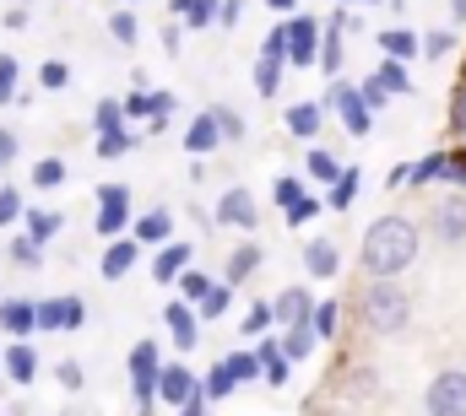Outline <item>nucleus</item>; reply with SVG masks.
Instances as JSON below:
<instances>
[{
	"label": "nucleus",
	"mask_w": 466,
	"mask_h": 416,
	"mask_svg": "<svg viewBox=\"0 0 466 416\" xmlns=\"http://www.w3.org/2000/svg\"><path fill=\"white\" fill-rule=\"evenodd\" d=\"M358 260H363V276H369V282H396V276L418 260V222H407V216H380V222H369Z\"/></svg>",
	"instance_id": "1"
},
{
	"label": "nucleus",
	"mask_w": 466,
	"mask_h": 416,
	"mask_svg": "<svg viewBox=\"0 0 466 416\" xmlns=\"http://www.w3.org/2000/svg\"><path fill=\"white\" fill-rule=\"evenodd\" d=\"M358 313H363V324L374 330V335H401L407 324H412V298L396 287V282H369L363 292H358Z\"/></svg>",
	"instance_id": "2"
},
{
	"label": "nucleus",
	"mask_w": 466,
	"mask_h": 416,
	"mask_svg": "<svg viewBox=\"0 0 466 416\" xmlns=\"http://www.w3.org/2000/svg\"><path fill=\"white\" fill-rule=\"evenodd\" d=\"M125 368H130V395H136V406H141V411H152V401H157V373H163L157 341H136Z\"/></svg>",
	"instance_id": "3"
},
{
	"label": "nucleus",
	"mask_w": 466,
	"mask_h": 416,
	"mask_svg": "<svg viewBox=\"0 0 466 416\" xmlns=\"http://www.w3.org/2000/svg\"><path fill=\"white\" fill-rule=\"evenodd\" d=\"M282 49H288V65L299 71V65H315L320 60V22L309 16V11H293L288 22H282Z\"/></svg>",
	"instance_id": "4"
},
{
	"label": "nucleus",
	"mask_w": 466,
	"mask_h": 416,
	"mask_svg": "<svg viewBox=\"0 0 466 416\" xmlns=\"http://www.w3.org/2000/svg\"><path fill=\"white\" fill-rule=\"evenodd\" d=\"M423 411L429 416H466V368H445V373L429 379Z\"/></svg>",
	"instance_id": "5"
},
{
	"label": "nucleus",
	"mask_w": 466,
	"mask_h": 416,
	"mask_svg": "<svg viewBox=\"0 0 466 416\" xmlns=\"http://www.w3.org/2000/svg\"><path fill=\"white\" fill-rule=\"evenodd\" d=\"M282 71H288V49H282V27H271L266 44H260V54H255V93L277 98L282 93Z\"/></svg>",
	"instance_id": "6"
},
{
	"label": "nucleus",
	"mask_w": 466,
	"mask_h": 416,
	"mask_svg": "<svg viewBox=\"0 0 466 416\" xmlns=\"http://www.w3.org/2000/svg\"><path fill=\"white\" fill-rule=\"evenodd\" d=\"M93 227L104 238H119L130 227V184H98V216H93Z\"/></svg>",
	"instance_id": "7"
},
{
	"label": "nucleus",
	"mask_w": 466,
	"mask_h": 416,
	"mask_svg": "<svg viewBox=\"0 0 466 416\" xmlns=\"http://www.w3.org/2000/svg\"><path fill=\"white\" fill-rule=\"evenodd\" d=\"M212 222H223V227H238V233H255V227H260L255 190H244V184L223 190V201H218V216H212Z\"/></svg>",
	"instance_id": "8"
},
{
	"label": "nucleus",
	"mask_w": 466,
	"mask_h": 416,
	"mask_svg": "<svg viewBox=\"0 0 466 416\" xmlns=\"http://www.w3.org/2000/svg\"><path fill=\"white\" fill-rule=\"evenodd\" d=\"M196 395H201V379H196L185 362H163V373H157V401L179 411V406H190Z\"/></svg>",
	"instance_id": "9"
},
{
	"label": "nucleus",
	"mask_w": 466,
	"mask_h": 416,
	"mask_svg": "<svg viewBox=\"0 0 466 416\" xmlns=\"http://www.w3.org/2000/svg\"><path fill=\"white\" fill-rule=\"evenodd\" d=\"M429 227H434V238H440L445 249H461V243H466V201H461V195L440 201V206L429 211Z\"/></svg>",
	"instance_id": "10"
},
{
	"label": "nucleus",
	"mask_w": 466,
	"mask_h": 416,
	"mask_svg": "<svg viewBox=\"0 0 466 416\" xmlns=\"http://www.w3.org/2000/svg\"><path fill=\"white\" fill-rule=\"evenodd\" d=\"M190 243H179V238H168V243H157V254H152V276L163 282V287H174L185 271H190Z\"/></svg>",
	"instance_id": "11"
},
{
	"label": "nucleus",
	"mask_w": 466,
	"mask_h": 416,
	"mask_svg": "<svg viewBox=\"0 0 466 416\" xmlns=\"http://www.w3.org/2000/svg\"><path fill=\"white\" fill-rule=\"evenodd\" d=\"M331 104L342 108V124H348V135H369V130H374V114H369V104L358 98V87L337 82V87H331Z\"/></svg>",
	"instance_id": "12"
},
{
	"label": "nucleus",
	"mask_w": 466,
	"mask_h": 416,
	"mask_svg": "<svg viewBox=\"0 0 466 416\" xmlns=\"http://www.w3.org/2000/svg\"><path fill=\"white\" fill-rule=\"evenodd\" d=\"M0 373H5L11 384H33V379H38V352H33V341H11V346L0 352Z\"/></svg>",
	"instance_id": "13"
},
{
	"label": "nucleus",
	"mask_w": 466,
	"mask_h": 416,
	"mask_svg": "<svg viewBox=\"0 0 466 416\" xmlns=\"http://www.w3.org/2000/svg\"><path fill=\"white\" fill-rule=\"evenodd\" d=\"M163 324H168V335H174V346H185V352H190V346H201V319H196V309H190L185 298L163 309Z\"/></svg>",
	"instance_id": "14"
},
{
	"label": "nucleus",
	"mask_w": 466,
	"mask_h": 416,
	"mask_svg": "<svg viewBox=\"0 0 466 416\" xmlns=\"http://www.w3.org/2000/svg\"><path fill=\"white\" fill-rule=\"evenodd\" d=\"M130 238H136L141 249H147V243H152V249H157V243H168V238H174V211H168V206L141 211V216H136V227H130Z\"/></svg>",
	"instance_id": "15"
},
{
	"label": "nucleus",
	"mask_w": 466,
	"mask_h": 416,
	"mask_svg": "<svg viewBox=\"0 0 466 416\" xmlns=\"http://www.w3.org/2000/svg\"><path fill=\"white\" fill-rule=\"evenodd\" d=\"M271 313H277V324H309V313H315V292H304V287H282V292L271 298Z\"/></svg>",
	"instance_id": "16"
},
{
	"label": "nucleus",
	"mask_w": 466,
	"mask_h": 416,
	"mask_svg": "<svg viewBox=\"0 0 466 416\" xmlns=\"http://www.w3.org/2000/svg\"><path fill=\"white\" fill-rule=\"evenodd\" d=\"M33 330H38V319H33V298H5V303H0V335L27 341Z\"/></svg>",
	"instance_id": "17"
},
{
	"label": "nucleus",
	"mask_w": 466,
	"mask_h": 416,
	"mask_svg": "<svg viewBox=\"0 0 466 416\" xmlns=\"http://www.w3.org/2000/svg\"><path fill=\"white\" fill-rule=\"evenodd\" d=\"M141 260V243L136 238H109V249H104V260H98V271H104V282H119V276H130V265Z\"/></svg>",
	"instance_id": "18"
},
{
	"label": "nucleus",
	"mask_w": 466,
	"mask_h": 416,
	"mask_svg": "<svg viewBox=\"0 0 466 416\" xmlns=\"http://www.w3.org/2000/svg\"><path fill=\"white\" fill-rule=\"evenodd\" d=\"M218 146H223V130H218V119H212V108H207V114L190 119V130H185V152H190V157H207V152H218Z\"/></svg>",
	"instance_id": "19"
},
{
	"label": "nucleus",
	"mask_w": 466,
	"mask_h": 416,
	"mask_svg": "<svg viewBox=\"0 0 466 416\" xmlns=\"http://www.w3.org/2000/svg\"><path fill=\"white\" fill-rule=\"evenodd\" d=\"M304 271H309L315 282H331V276L342 271V254H337V243H331V238H315V243L304 249Z\"/></svg>",
	"instance_id": "20"
},
{
	"label": "nucleus",
	"mask_w": 466,
	"mask_h": 416,
	"mask_svg": "<svg viewBox=\"0 0 466 416\" xmlns=\"http://www.w3.org/2000/svg\"><path fill=\"white\" fill-rule=\"evenodd\" d=\"M255 357H260V379L266 384H288V357L277 352V335H255Z\"/></svg>",
	"instance_id": "21"
},
{
	"label": "nucleus",
	"mask_w": 466,
	"mask_h": 416,
	"mask_svg": "<svg viewBox=\"0 0 466 416\" xmlns=\"http://www.w3.org/2000/svg\"><path fill=\"white\" fill-rule=\"evenodd\" d=\"M60 227H66V211H49V206L22 211V233H27L33 243H49V238H55Z\"/></svg>",
	"instance_id": "22"
},
{
	"label": "nucleus",
	"mask_w": 466,
	"mask_h": 416,
	"mask_svg": "<svg viewBox=\"0 0 466 416\" xmlns=\"http://www.w3.org/2000/svg\"><path fill=\"white\" fill-rule=\"evenodd\" d=\"M320 119H326V108L320 104H293L288 114H282L288 135H299V141H315V135H320Z\"/></svg>",
	"instance_id": "23"
},
{
	"label": "nucleus",
	"mask_w": 466,
	"mask_h": 416,
	"mask_svg": "<svg viewBox=\"0 0 466 416\" xmlns=\"http://www.w3.org/2000/svg\"><path fill=\"white\" fill-rule=\"evenodd\" d=\"M315 346H320V341H315V330H309V324H282V335H277V352H282L288 362H304Z\"/></svg>",
	"instance_id": "24"
},
{
	"label": "nucleus",
	"mask_w": 466,
	"mask_h": 416,
	"mask_svg": "<svg viewBox=\"0 0 466 416\" xmlns=\"http://www.w3.org/2000/svg\"><path fill=\"white\" fill-rule=\"evenodd\" d=\"M326 76H337L342 71V16L337 22H320V60H315Z\"/></svg>",
	"instance_id": "25"
},
{
	"label": "nucleus",
	"mask_w": 466,
	"mask_h": 416,
	"mask_svg": "<svg viewBox=\"0 0 466 416\" xmlns=\"http://www.w3.org/2000/svg\"><path fill=\"white\" fill-rule=\"evenodd\" d=\"M380 54L407 65V60L418 54V33H412V27H385V33H380Z\"/></svg>",
	"instance_id": "26"
},
{
	"label": "nucleus",
	"mask_w": 466,
	"mask_h": 416,
	"mask_svg": "<svg viewBox=\"0 0 466 416\" xmlns=\"http://www.w3.org/2000/svg\"><path fill=\"white\" fill-rule=\"evenodd\" d=\"M255 271H260V249H255V243H238V249L228 254V271H223V282H228V287H238V282H249Z\"/></svg>",
	"instance_id": "27"
},
{
	"label": "nucleus",
	"mask_w": 466,
	"mask_h": 416,
	"mask_svg": "<svg viewBox=\"0 0 466 416\" xmlns=\"http://www.w3.org/2000/svg\"><path fill=\"white\" fill-rule=\"evenodd\" d=\"M374 82L390 93V98H401V93H412V76H407V65L401 60H380V71H374Z\"/></svg>",
	"instance_id": "28"
},
{
	"label": "nucleus",
	"mask_w": 466,
	"mask_h": 416,
	"mask_svg": "<svg viewBox=\"0 0 466 416\" xmlns=\"http://www.w3.org/2000/svg\"><path fill=\"white\" fill-rule=\"evenodd\" d=\"M304 168H309V179H315V184H337V179H342V163H337L331 152H320V146L304 157Z\"/></svg>",
	"instance_id": "29"
},
{
	"label": "nucleus",
	"mask_w": 466,
	"mask_h": 416,
	"mask_svg": "<svg viewBox=\"0 0 466 416\" xmlns=\"http://www.w3.org/2000/svg\"><path fill=\"white\" fill-rule=\"evenodd\" d=\"M5 254H11V265H22V271H38V265H44V243H33L27 233H16Z\"/></svg>",
	"instance_id": "30"
},
{
	"label": "nucleus",
	"mask_w": 466,
	"mask_h": 416,
	"mask_svg": "<svg viewBox=\"0 0 466 416\" xmlns=\"http://www.w3.org/2000/svg\"><path fill=\"white\" fill-rule=\"evenodd\" d=\"M358 184H363V173H358V168H342V179L331 184V201H326V206H331V211H348L352 201H358Z\"/></svg>",
	"instance_id": "31"
},
{
	"label": "nucleus",
	"mask_w": 466,
	"mask_h": 416,
	"mask_svg": "<svg viewBox=\"0 0 466 416\" xmlns=\"http://www.w3.org/2000/svg\"><path fill=\"white\" fill-rule=\"evenodd\" d=\"M456 49V33L451 27H434V33H418V54H429V60H445Z\"/></svg>",
	"instance_id": "32"
},
{
	"label": "nucleus",
	"mask_w": 466,
	"mask_h": 416,
	"mask_svg": "<svg viewBox=\"0 0 466 416\" xmlns=\"http://www.w3.org/2000/svg\"><path fill=\"white\" fill-rule=\"evenodd\" d=\"M223 368L233 373V384H255L260 379V357L255 352H233V357H223Z\"/></svg>",
	"instance_id": "33"
},
{
	"label": "nucleus",
	"mask_w": 466,
	"mask_h": 416,
	"mask_svg": "<svg viewBox=\"0 0 466 416\" xmlns=\"http://www.w3.org/2000/svg\"><path fill=\"white\" fill-rule=\"evenodd\" d=\"M233 390H238V384H233V373L223 368V362H218V368L201 379V401H228Z\"/></svg>",
	"instance_id": "34"
},
{
	"label": "nucleus",
	"mask_w": 466,
	"mask_h": 416,
	"mask_svg": "<svg viewBox=\"0 0 466 416\" xmlns=\"http://www.w3.org/2000/svg\"><path fill=\"white\" fill-rule=\"evenodd\" d=\"M174 287H179V298H185V303H190V309H196V303H201V298H207V292H212V276H201V271H196V265H190V271H185V276H179V282H174Z\"/></svg>",
	"instance_id": "35"
},
{
	"label": "nucleus",
	"mask_w": 466,
	"mask_h": 416,
	"mask_svg": "<svg viewBox=\"0 0 466 416\" xmlns=\"http://www.w3.org/2000/svg\"><path fill=\"white\" fill-rule=\"evenodd\" d=\"M228 303H233V287H228V282H212V292H207L196 309H201V319H223V313H228Z\"/></svg>",
	"instance_id": "36"
},
{
	"label": "nucleus",
	"mask_w": 466,
	"mask_h": 416,
	"mask_svg": "<svg viewBox=\"0 0 466 416\" xmlns=\"http://www.w3.org/2000/svg\"><path fill=\"white\" fill-rule=\"evenodd\" d=\"M337 319H342V313H337V303H320V298H315V313H309L315 341H331V335H337Z\"/></svg>",
	"instance_id": "37"
},
{
	"label": "nucleus",
	"mask_w": 466,
	"mask_h": 416,
	"mask_svg": "<svg viewBox=\"0 0 466 416\" xmlns=\"http://www.w3.org/2000/svg\"><path fill=\"white\" fill-rule=\"evenodd\" d=\"M93 124H98V135H104V130H125V104H119V98H98Z\"/></svg>",
	"instance_id": "38"
},
{
	"label": "nucleus",
	"mask_w": 466,
	"mask_h": 416,
	"mask_svg": "<svg viewBox=\"0 0 466 416\" xmlns=\"http://www.w3.org/2000/svg\"><path fill=\"white\" fill-rule=\"evenodd\" d=\"M38 87H44V93L71 87V65H66V60H44V65H38Z\"/></svg>",
	"instance_id": "39"
},
{
	"label": "nucleus",
	"mask_w": 466,
	"mask_h": 416,
	"mask_svg": "<svg viewBox=\"0 0 466 416\" xmlns=\"http://www.w3.org/2000/svg\"><path fill=\"white\" fill-rule=\"evenodd\" d=\"M33 184H38V190L66 184V163H60V157H38V163H33Z\"/></svg>",
	"instance_id": "40"
},
{
	"label": "nucleus",
	"mask_w": 466,
	"mask_h": 416,
	"mask_svg": "<svg viewBox=\"0 0 466 416\" xmlns=\"http://www.w3.org/2000/svg\"><path fill=\"white\" fill-rule=\"evenodd\" d=\"M271 324H277V313H271V298H266V303H249V313H244V335H249V341H255V335H266Z\"/></svg>",
	"instance_id": "41"
},
{
	"label": "nucleus",
	"mask_w": 466,
	"mask_h": 416,
	"mask_svg": "<svg viewBox=\"0 0 466 416\" xmlns=\"http://www.w3.org/2000/svg\"><path fill=\"white\" fill-rule=\"evenodd\" d=\"M16 82H22V65H16V54H0V108L16 98Z\"/></svg>",
	"instance_id": "42"
},
{
	"label": "nucleus",
	"mask_w": 466,
	"mask_h": 416,
	"mask_svg": "<svg viewBox=\"0 0 466 416\" xmlns=\"http://www.w3.org/2000/svg\"><path fill=\"white\" fill-rule=\"evenodd\" d=\"M130 146H136L130 130H104V135H98V157H125Z\"/></svg>",
	"instance_id": "43"
},
{
	"label": "nucleus",
	"mask_w": 466,
	"mask_h": 416,
	"mask_svg": "<svg viewBox=\"0 0 466 416\" xmlns=\"http://www.w3.org/2000/svg\"><path fill=\"white\" fill-rule=\"evenodd\" d=\"M22 190H16V184H5V190H0V227H16V222H22Z\"/></svg>",
	"instance_id": "44"
},
{
	"label": "nucleus",
	"mask_w": 466,
	"mask_h": 416,
	"mask_svg": "<svg viewBox=\"0 0 466 416\" xmlns=\"http://www.w3.org/2000/svg\"><path fill=\"white\" fill-rule=\"evenodd\" d=\"M282 216H288V227H304V222H315V216H320V201L304 190V195H299V206H288Z\"/></svg>",
	"instance_id": "45"
},
{
	"label": "nucleus",
	"mask_w": 466,
	"mask_h": 416,
	"mask_svg": "<svg viewBox=\"0 0 466 416\" xmlns=\"http://www.w3.org/2000/svg\"><path fill=\"white\" fill-rule=\"evenodd\" d=\"M299 195H304V184H299L293 173H282V179L271 184V201H277L282 211H288V206H299Z\"/></svg>",
	"instance_id": "46"
},
{
	"label": "nucleus",
	"mask_w": 466,
	"mask_h": 416,
	"mask_svg": "<svg viewBox=\"0 0 466 416\" xmlns=\"http://www.w3.org/2000/svg\"><path fill=\"white\" fill-rule=\"evenodd\" d=\"M212 119H218V130H223V141H238V135H244V119H238V108L218 104V108H212Z\"/></svg>",
	"instance_id": "47"
},
{
	"label": "nucleus",
	"mask_w": 466,
	"mask_h": 416,
	"mask_svg": "<svg viewBox=\"0 0 466 416\" xmlns=\"http://www.w3.org/2000/svg\"><path fill=\"white\" fill-rule=\"evenodd\" d=\"M33 319H38V330H66V324H60V298L33 303Z\"/></svg>",
	"instance_id": "48"
},
{
	"label": "nucleus",
	"mask_w": 466,
	"mask_h": 416,
	"mask_svg": "<svg viewBox=\"0 0 466 416\" xmlns=\"http://www.w3.org/2000/svg\"><path fill=\"white\" fill-rule=\"evenodd\" d=\"M60 324H66V330H82V324H87V303H82V298H60Z\"/></svg>",
	"instance_id": "49"
},
{
	"label": "nucleus",
	"mask_w": 466,
	"mask_h": 416,
	"mask_svg": "<svg viewBox=\"0 0 466 416\" xmlns=\"http://www.w3.org/2000/svg\"><path fill=\"white\" fill-rule=\"evenodd\" d=\"M55 379H60V390H82V384H87L82 362H71V357H66V362H55Z\"/></svg>",
	"instance_id": "50"
},
{
	"label": "nucleus",
	"mask_w": 466,
	"mask_h": 416,
	"mask_svg": "<svg viewBox=\"0 0 466 416\" xmlns=\"http://www.w3.org/2000/svg\"><path fill=\"white\" fill-rule=\"evenodd\" d=\"M109 33H115V44H136V33H141V27H136V16H130V11H115V16H109Z\"/></svg>",
	"instance_id": "51"
},
{
	"label": "nucleus",
	"mask_w": 466,
	"mask_h": 416,
	"mask_svg": "<svg viewBox=\"0 0 466 416\" xmlns=\"http://www.w3.org/2000/svg\"><path fill=\"white\" fill-rule=\"evenodd\" d=\"M358 98H363V104H369V114H380V108L390 104V93H385V87H380V82H374V76H369V82H363V87H358Z\"/></svg>",
	"instance_id": "52"
},
{
	"label": "nucleus",
	"mask_w": 466,
	"mask_h": 416,
	"mask_svg": "<svg viewBox=\"0 0 466 416\" xmlns=\"http://www.w3.org/2000/svg\"><path fill=\"white\" fill-rule=\"evenodd\" d=\"M451 130H456V135H466V82L451 93Z\"/></svg>",
	"instance_id": "53"
},
{
	"label": "nucleus",
	"mask_w": 466,
	"mask_h": 416,
	"mask_svg": "<svg viewBox=\"0 0 466 416\" xmlns=\"http://www.w3.org/2000/svg\"><path fill=\"white\" fill-rule=\"evenodd\" d=\"M147 108H152L147 119H168L174 114V93H147Z\"/></svg>",
	"instance_id": "54"
},
{
	"label": "nucleus",
	"mask_w": 466,
	"mask_h": 416,
	"mask_svg": "<svg viewBox=\"0 0 466 416\" xmlns=\"http://www.w3.org/2000/svg\"><path fill=\"white\" fill-rule=\"evenodd\" d=\"M11 163H16V130H5V124H0V173H5Z\"/></svg>",
	"instance_id": "55"
},
{
	"label": "nucleus",
	"mask_w": 466,
	"mask_h": 416,
	"mask_svg": "<svg viewBox=\"0 0 466 416\" xmlns=\"http://www.w3.org/2000/svg\"><path fill=\"white\" fill-rule=\"evenodd\" d=\"M147 114H152V108H147V93H130V98H125V119H147Z\"/></svg>",
	"instance_id": "56"
},
{
	"label": "nucleus",
	"mask_w": 466,
	"mask_h": 416,
	"mask_svg": "<svg viewBox=\"0 0 466 416\" xmlns=\"http://www.w3.org/2000/svg\"><path fill=\"white\" fill-rule=\"evenodd\" d=\"M238 11H244V0H223V5H218V22L233 27V22H238Z\"/></svg>",
	"instance_id": "57"
},
{
	"label": "nucleus",
	"mask_w": 466,
	"mask_h": 416,
	"mask_svg": "<svg viewBox=\"0 0 466 416\" xmlns=\"http://www.w3.org/2000/svg\"><path fill=\"white\" fill-rule=\"evenodd\" d=\"M445 179H451V184H461V190H466V157H451V163H445Z\"/></svg>",
	"instance_id": "58"
},
{
	"label": "nucleus",
	"mask_w": 466,
	"mask_h": 416,
	"mask_svg": "<svg viewBox=\"0 0 466 416\" xmlns=\"http://www.w3.org/2000/svg\"><path fill=\"white\" fill-rule=\"evenodd\" d=\"M179 416H212V411H207V401H201V395H196V401H190V406H179Z\"/></svg>",
	"instance_id": "59"
},
{
	"label": "nucleus",
	"mask_w": 466,
	"mask_h": 416,
	"mask_svg": "<svg viewBox=\"0 0 466 416\" xmlns=\"http://www.w3.org/2000/svg\"><path fill=\"white\" fill-rule=\"evenodd\" d=\"M266 5H271V11H282V16H293V11H299V0H266Z\"/></svg>",
	"instance_id": "60"
},
{
	"label": "nucleus",
	"mask_w": 466,
	"mask_h": 416,
	"mask_svg": "<svg viewBox=\"0 0 466 416\" xmlns=\"http://www.w3.org/2000/svg\"><path fill=\"white\" fill-rule=\"evenodd\" d=\"M168 11H174V16H185V11H190V0H168Z\"/></svg>",
	"instance_id": "61"
},
{
	"label": "nucleus",
	"mask_w": 466,
	"mask_h": 416,
	"mask_svg": "<svg viewBox=\"0 0 466 416\" xmlns=\"http://www.w3.org/2000/svg\"><path fill=\"white\" fill-rule=\"evenodd\" d=\"M342 5H374V0H342Z\"/></svg>",
	"instance_id": "62"
}]
</instances>
